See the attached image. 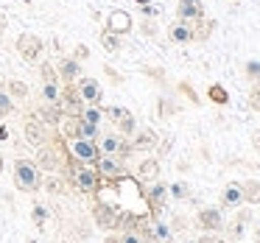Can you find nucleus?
Instances as JSON below:
<instances>
[{"mask_svg": "<svg viewBox=\"0 0 260 243\" xmlns=\"http://www.w3.org/2000/svg\"><path fill=\"white\" fill-rule=\"evenodd\" d=\"M154 143H157L154 131H137V134H135V143H132V148H151Z\"/></svg>", "mask_w": 260, "mask_h": 243, "instance_id": "4be33fe9", "label": "nucleus"}, {"mask_svg": "<svg viewBox=\"0 0 260 243\" xmlns=\"http://www.w3.org/2000/svg\"><path fill=\"white\" fill-rule=\"evenodd\" d=\"M193 243H207V240H193Z\"/></svg>", "mask_w": 260, "mask_h": 243, "instance_id": "58836bf2", "label": "nucleus"}, {"mask_svg": "<svg viewBox=\"0 0 260 243\" xmlns=\"http://www.w3.org/2000/svg\"><path fill=\"white\" fill-rule=\"evenodd\" d=\"M31 218H34L37 226H42V224H45V218H48V215H45V207H40V204H37V207H34V215H31Z\"/></svg>", "mask_w": 260, "mask_h": 243, "instance_id": "c85d7f7f", "label": "nucleus"}, {"mask_svg": "<svg viewBox=\"0 0 260 243\" xmlns=\"http://www.w3.org/2000/svg\"><path fill=\"white\" fill-rule=\"evenodd\" d=\"M17 51L23 53L25 59H37L42 53V40L37 34H23L17 40Z\"/></svg>", "mask_w": 260, "mask_h": 243, "instance_id": "9b49d317", "label": "nucleus"}, {"mask_svg": "<svg viewBox=\"0 0 260 243\" xmlns=\"http://www.w3.org/2000/svg\"><path fill=\"white\" fill-rule=\"evenodd\" d=\"M0 170H3V157H0Z\"/></svg>", "mask_w": 260, "mask_h": 243, "instance_id": "4c0bfd02", "label": "nucleus"}, {"mask_svg": "<svg viewBox=\"0 0 260 243\" xmlns=\"http://www.w3.org/2000/svg\"><path fill=\"white\" fill-rule=\"evenodd\" d=\"M84 107H87V103L79 98V92L73 90V84L64 87V90H62V98H59V109H62L64 115H70V118H79Z\"/></svg>", "mask_w": 260, "mask_h": 243, "instance_id": "0eeeda50", "label": "nucleus"}, {"mask_svg": "<svg viewBox=\"0 0 260 243\" xmlns=\"http://www.w3.org/2000/svg\"><path fill=\"white\" fill-rule=\"evenodd\" d=\"M129 148H132V146H129V143H126L120 134H104L101 140H98V151L107 154V157H123Z\"/></svg>", "mask_w": 260, "mask_h": 243, "instance_id": "1a4fd4ad", "label": "nucleus"}, {"mask_svg": "<svg viewBox=\"0 0 260 243\" xmlns=\"http://www.w3.org/2000/svg\"><path fill=\"white\" fill-rule=\"evenodd\" d=\"M243 201V190L238 182H230V185L224 187V193H221V204L224 207H238V204Z\"/></svg>", "mask_w": 260, "mask_h": 243, "instance_id": "dca6fc26", "label": "nucleus"}, {"mask_svg": "<svg viewBox=\"0 0 260 243\" xmlns=\"http://www.w3.org/2000/svg\"><path fill=\"white\" fill-rule=\"evenodd\" d=\"M165 198V187L162 185H151V190H148V201L151 204H162Z\"/></svg>", "mask_w": 260, "mask_h": 243, "instance_id": "393cba45", "label": "nucleus"}, {"mask_svg": "<svg viewBox=\"0 0 260 243\" xmlns=\"http://www.w3.org/2000/svg\"><path fill=\"white\" fill-rule=\"evenodd\" d=\"M73 90L79 92V98L84 103H98L101 101V84H98L95 79H90V76H87V79L81 76V79L73 84Z\"/></svg>", "mask_w": 260, "mask_h": 243, "instance_id": "6e6552de", "label": "nucleus"}, {"mask_svg": "<svg viewBox=\"0 0 260 243\" xmlns=\"http://www.w3.org/2000/svg\"><path fill=\"white\" fill-rule=\"evenodd\" d=\"M95 170H98V176H104V179H120V176H123V159L101 154V157L95 159Z\"/></svg>", "mask_w": 260, "mask_h": 243, "instance_id": "423d86ee", "label": "nucleus"}, {"mask_svg": "<svg viewBox=\"0 0 260 243\" xmlns=\"http://www.w3.org/2000/svg\"><path fill=\"white\" fill-rule=\"evenodd\" d=\"M120 243H143V240L137 232H126V235H120Z\"/></svg>", "mask_w": 260, "mask_h": 243, "instance_id": "c756f323", "label": "nucleus"}, {"mask_svg": "<svg viewBox=\"0 0 260 243\" xmlns=\"http://www.w3.org/2000/svg\"><path fill=\"white\" fill-rule=\"evenodd\" d=\"M14 185L25 193H34L37 187H40V168H37V162H31V159H17V162H14Z\"/></svg>", "mask_w": 260, "mask_h": 243, "instance_id": "f03ea898", "label": "nucleus"}, {"mask_svg": "<svg viewBox=\"0 0 260 243\" xmlns=\"http://www.w3.org/2000/svg\"><path fill=\"white\" fill-rule=\"evenodd\" d=\"M45 187H48L51 193H62V182H59V179H48Z\"/></svg>", "mask_w": 260, "mask_h": 243, "instance_id": "473e14b6", "label": "nucleus"}, {"mask_svg": "<svg viewBox=\"0 0 260 243\" xmlns=\"http://www.w3.org/2000/svg\"><path fill=\"white\" fill-rule=\"evenodd\" d=\"M176 14H179V20H185V23H199V20L204 17L202 0H179Z\"/></svg>", "mask_w": 260, "mask_h": 243, "instance_id": "9d476101", "label": "nucleus"}, {"mask_svg": "<svg viewBox=\"0 0 260 243\" xmlns=\"http://www.w3.org/2000/svg\"><path fill=\"white\" fill-rule=\"evenodd\" d=\"M157 173V162H146L143 165V176H154Z\"/></svg>", "mask_w": 260, "mask_h": 243, "instance_id": "72a5a7b5", "label": "nucleus"}, {"mask_svg": "<svg viewBox=\"0 0 260 243\" xmlns=\"http://www.w3.org/2000/svg\"><path fill=\"white\" fill-rule=\"evenodd\" d=\"M79 118L87 120V123H92V126H101V123H104V109L98 107V103H87V107L81 109Z\"/></svg>", "mask_w": 260, "mask_h": 243, "instance_id": "f3484780", "label": "nucleus"}, {"mask_svg": "<svg viewBox=\"0 0 260 243\" xmlns=\"http://www.w3.org/2000/svg\"><path fill=\"white\" fill-rule=\"evenodd\" d=\"M257 237H260V226H257Z\"/></svg>", "mask_w": 260, "mask_h": 243, "instance_id": "ea45409f", "label": "nucleus"}, {"mask_svg": "<svg viewBox=\"0 0 260 243\" xmlns=\"http://www.w3.org/2000/svg\"><path fill=\"white\" fill-rule=\"evenodd\" d=\"M53 70H56L59 81H62L64 87L76 84V81L81 79V62L76 56H59L56 64H53Z\"/></svg>", "mask_w": 260, "mask_h": 243, "instance_id": "39448f33", "label": "nucleus"}, {"mask_svg": "<svg viewBox=\"0 0 260 243\" xmlns=\"http://www.w3.org/2000/svg\"><path fill=\"white\" fill-rule=\"evenodd\" d=\"M129 28V20H126V14H112L109 17V34H123V31Z\"/></svg>", "mask_w": 260, "mask_h": 243, "instance_id": "412c9836", "label": "nucleus"}, {"mask_svg": "<svg viewBox=\"0 0 260 243\" xmlns=\"http://www.w3.org/2000/svg\"><path fill=\"white\" fill-rule=\"evenodd\" d=\"M199 224H202L204 229H221V226H224V215H221V210H215V207L202 210V213H199Z\"/></svg>", "mask_w": 260, "mask_h": 243, "instance_id": "2eb2a0df", "label": "nucleus"}, {"mask_svg": "<svg viewBox=\"0 0 260 243\" xmlns=\"http://www.w3.org/2000/svg\"><path fill=\"white\" fill-rule=\"evenodd\" d=\"M6 92L12 95V101H25V98H28V87H25L23 81H17V79L6 81Z\"/></svg>", "mask_w": 260, "mask_h": 243, "instance_id": "a211bd4d", "label": "nucleus"}, {"mask_svg": "<svg viewBox=\"0 0 260 243\" xmlns=\"http://www.w3.org/2000/svg\"><path fill=\"white\" fill-rule=\"evenodd\" d=\"M154 237H157V240H168L171 237V229L165 224H154Z\"/></svg>", "mask_w": 260, "mask_h": 243, "instance_id": "cd10ccee", "label": "nucleus"}, {"mask_svg": "<svg viewBox=\"0 0 260 243\" xmlns=\"http://www.w3.org/2000/svg\"><path fill=\"white\" fill-rule=\"evenodd\" d=\"M73 137H84V140H98L101 137V126H92L81 118H73Z\"/></svg>", "mask_w": 260, "mask_h": 243, "instance_id": "ddd939ff", "label": "nucleus"}, {"mask_svg": "<svg viewBox=\"0 0 260 243\" xmlns=\"http://www.w3.org/2000/svg\"><path fill=\"white\" fill-rule=\"evenodd\" d=\"M25 134H28V140L34 143V146H45V120L28 118V123H25Z\"/></svg>", "mask_w": 260, "mask_h": 243, "instance_id": "4468645a", "label": "nucleus"}, {"mask_svg": "<svg viewBox=\"0 0 260 243\" xmlns=\"http://www.w3.org/2000/svg\"><path fill=\"white\" fill-rule=\"evenodd\" d=\"M70 157H73L76 162L95 165V159L101 157V151H98V143H95V140H84V137H73V140H70Z\"/></svg>", "mask_w": 260, "mask_h": 243, "instance_id": "20e7f679", "label": "nucleus"}, {"mask_svg": "<svg viewBox=\"0 0 260 243\" xmlns=\"http://www.w3.org/2000/svg\"><path fill=\"white\" fill-rule=\"evenodd\" d=\"M14 112V101L9 92H0V118H9Z\"/></svg>", "mask_w": 260, "mask_h": 243, "instance_id": "5701e85b", "label": "nucleus"}, {"mask_svg": "<svg viewBox=\"0 0 260 243\" xmlns=\"http://www.w3.org/2000/svg\"><path fill=\"white\" fill-rule=\"evenodd\" d=\"M168 34H171V40H174V42H193V40L199 37V31L193 28L190 23L179 20V23H174V25H171V31H168Z\"/></svg>", "mask_w": 260, "mask_h": 243, "instance_id": "f8f14e48", "label": "nucleus"}, {"mask_svg": "<svg viewBox=\"0 0 260 243\" xmlns=\"http://www.w3.org/2000/svg\"><path fill=\"white\" fill-rule=\"evenodd\" d=\"M171 196H174V198H187V196H190V190H187V185L176 182V185H171Z\"/></svg>", "mask_w": 260, "mask_h": 243, "instance_id": "bb28decb", "label": "nucleus"}, {"mask_svg": "<svg viewBox=\"0 0 260 243\" xmlns=\"http://www.w3.org/2000/svg\"><path fill=\"white\" fill-rule=\"evenodd\" d=\"M241 190H243V201H249V204L260 201V182H243Z\"/></svg>", "mask_w": 260, "mask_h": 243, "instance_id": "aec40b11", "label": "nucleus"}, {"mask_svg": "<svg viewBox=\"0 0 260 243\" xmlns=\"http://www.w3.org/2000/svg\"><path fill=\"white\" fill-rule=\"evenodd\" d=\"M143 14H146V17H151V14H157V9L148 6V3H146V6H143Z\"/></svg>", "mask_w": 260, "mask_h": 243, "instance_id": "c9c22d12", "label": "nucleus"}, {"mask_svg": "<svg viewBox=\"0 0 260 243\" xmlns=\"http://www.w3.org/2000/svg\"><path fill=\"white\" fill-rule=\"evenodd\" d=\"M243 70H246V76L254 81V84L260 81V62H254V59H252V62H246V67H243Z\"/></svg>", "mask_w": 260, "mask_h": 243, "instance_id": "a878e982", "label": "nucleus"}, {"mask_svg": "<svg viewBox=\"0 0 260 243\" xmlns=\"http://www.w3.org/2000/svg\"><path fill=\"white\" fill-rule=\"evenodd\" d=\"M70 179H73V185L79 187L81 193H95L98 190V170L95 165H84V162H76L73 159V170H70Z\"/></svg>", "mask_w": 260, "mask_h": 243, "instance_id": "7ed1b4c3", "label": "nucleus"}, {"mask_svg": "<svg viewBox=\"0 0 260 243\" xmlns=\"http://www.w3.org/2000/svg\"><path fill=\"white\" fill-rule=\"evenodd\" d=\"M118 129H120V137H132V134H137V120H135V115L126 112L123 118L118 120Z\"/></svg>", "mask_w": 260, "mask_h": 243, "instance_id": "6ab92c4d", "label": "nucleus"}, {"mask_svg": "<svg viewBox=\"0 0 260 243\" xmlns=\"http://www.w3.org/2000/svg\"><path fill=\"white\" fill-rule=\"evenodd\" d=\"M104 70H107V76H109V79H112V81H115V84H120V76H118V73H115V70H112V67H109V64H107V67H104Z\"/></svg>", "mask_w": 260, "mask_h": 243, "instance_id": "f704fd0d", "label": "nucleus"}, {"mask_svg": "<svg viewBox=\"0 0 260 243\" xmlns=\"http://www.w3.org/2000/svg\"><path fill=\"white\" fill-rule=\"evenodd\" d=\"M210 95H213L218 103H224V101H226V92L221 90V87H213V90H210Z\"/></svg>", "mask_w": 260, "mask_h": 243, "instance_id": "2f4dec72", "label": "nucleus"}, {"mask_svg": "<svg viewBox=\"0 0 260 243\" xmlns=\"http://www.w3.org/2000/svg\"><path fill=\"white\" fill-rule=\"evenodd\" d=\"M254 143H257V148H260V134H254Z\"/></svg>", "mask_w": 260, "mask_h": 243, "instance_id": "e433bc0d", "label": "nucleus"}, {"mask_svg": "<svg viewBox=\"0 0 260 243\" xmlns=\"http://www.w3.org/2000/svg\"><path fill=\"white\" fill-rule=\"evenodd\" d=\"M101 42H104V48H107V51H118L120 48V40H118V34H101Z\"/></svg>", "mask_w": 260, "mask_h": 243, "instance_id": "b1692460", "label": "nucleus"}, {"mask_svg": "<svg viewBox=\"0 0 260 243\" xmlns=\"http://www.w3.org/2000/svg\"><path fill=\"white\" fill-rule=\"evenodd\" d=\"M137 3H146V0H137Z\"/></svg>", "mask_w": 260, "mask_h": 243, "instance_id": "a19ab883", "label": "nucleus"}, {"mask_svg": "<svg viewBox=\"0 0 260 243\" xmlns=\"http://www.w3.org/2000/svg\"><path fill=\"white\" fill-rule=\"evenodd\" d=\"M40 101L42 107H56L59 109V98H62V81H59L56 70L51 64H42L40 70Z\"/></svg>", "mask_w": 260, "mask_h": 243, "instance_id": "f257e3e1", "label": "nucleus"}, {"mask_svg": "<svg viewBox=\"0 0 260 243\" xmlns=\"http://www.w3.org/2000/svg\"><path fill=\"white\" fill-rule=\"evenodd\" d=\"M252 107H254V109H260V81L252 87Z\"/></svg>", "mask_w": 260, "mask_h": 243, "instance_id": "7c9ffc66", "label": "nucleus"}]
</instances>
